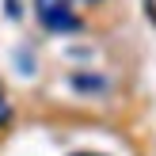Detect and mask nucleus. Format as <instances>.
Returning a JSON list of instances; mask_svg holds the SVG:
<instances>
[{"label":"nucleus","instance_id":"f257e3e1","mask_svg":"<svg viewBox=\"0 0 156 156\" xmlns=\"http://www.w3.org/2000/svg\"><path fill=\"white\" fill-rule=\"evenodd\" d=\"M34 12H38V23L50 34H73V30H80V19H76L69 0H34Z\"/></svg>","mask_w":156,"mask_h":156},{"label":"nucleus","instance_id":"f03ea898","mask_svg":"<svg viewBox=\"0 0 156 156\" xmlns=\"http://www.w3.org/2000/svg\"><path fill=\"white\" fill-rule=\"evenodd\" d=\"M73 88H76V91H107L99 76H76V80H73Z\"/></svg>","mask_w":156,"mask_h":156},{"label":"nucleus","instance_id":"7ed1b4c3","mask_svg":"<svg viewBox=\"0 0 156 156\" xmlns=\"http://www.w3.org/2000/svg\"><path fill=\"white\" fill-rule=\"evenodd\" d=\"M8 118H12V107H8V99H4V95H0V126H4V122H8Z\"/></svg>","mask_w":156,"mask_h":156},{"label":"nucleus","instance_id":"20e7f679","mask_svg":"<svg viewBox=\"0 0 156 156\" xmlns=\"http://www.w3.org/2000/svg\"><path fill=\"white\" fill-rule=\"evenodd\" d=\"M145 12H149V19L156 23V0H145Z\"/></svg>","mask_w":156,"mask_h":156},{"label":"nucleus","instance_id":"39448f33","mask_svg":"<svg viewBox=\"0 0 156 156\" xmlns=\"http://www.w3.org/2000/svg\"><path fill=\"white\" fill-rule=\"evenodd\" d=\"M84 156H91V152H84Z\"/></svg>","mask_w":156,"mask_h":156},{"label":"nucleus","instance_id":"423d86ee","mask_svg":"<svg viewBox=\"0 0 156 156\" xmlns=\"http://www.w3.org/2000/svg\"><path fill=\"white\" fill-rule=\"evenodd\" d=\"M91 4H95V0H91Z\"/></svg>","mask_w":156,"mask_h":156}]
</instances>
